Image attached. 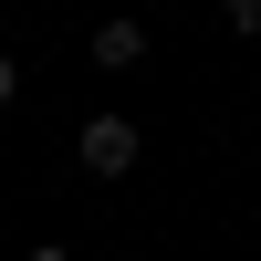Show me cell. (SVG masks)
Wrapping results in <instances>:
<instances>
[{"mask_svg": "<svg viewBox=\"0 0 261 261\" xmlns=\"http://www.w3.org/2000/svg\"><path fill=\"white\" fill-rule=\"evenodd\" d=\"M220 21H230L241 42H261V0H220Z\"/></svg>", "mask_w": 261, "mask_h": 261, "instance_id": "cell-3", "label": "cell"}, {"mask_svg": "<svg viewBox=\"0 0 261 261\" xmlns=\"http://www.w3.org/2000/svg\"><path fill=\"white\" fill-rule=\"evenodd\" d=\"M94 63H105V73H136V63H146V21H105V32H94Z\"/></svg>", "mask_w": 261, "mask_h": 261, "instance_id": "cell-2", "label": "cell"}, {"mask_svg": "<svg viewBox=\"0 0 261 261\" xmlns=\"http://www.w3.org/2000/svg\"><path fill=\"white\" fill-rule=\"evenodd\" d=\"M0 105H21V63L11 53H0Z\"/></svg>", "mask_w": 261, "mask_h": 261, "instance_id": "cell-4", "label": "cell"}, {"mask_svg": "<svg viewBox=\"0 0 261 261\" xmlns=\"http://www.w3.org/2000/svg\"><path fill=\"white\" fill-rule=\"evenodd\" d=\"M136 146H146V125H136V115H84V125H73L84 178H125V167H136Z\"/></svg>", "mask_w": 261, "mask_h": 261, "instance_id": "cell-1", "label": "cell"}, {"mask_svg": "<svg viewBox=\"0 0 261 261\" xmlns=\"http://www.w3.org/2000/svg\"><path fill=\"white\" fill-rule=\"evenodd\" d=\"M32 261H73V251H53V241H42V251H32Z\"/></svg>", "mask_w": 261, "mask_h": 261, "instance_id": "cell-5", "label": "cell"}]
</instances>
